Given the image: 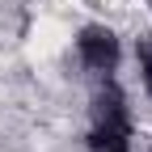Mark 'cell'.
Returning a JSON list of instances; mask_svg holds the SVG:
<instances>
[{
	"mask_svg": "<svg viewBox=\"0 0 152 152\" xmlns=\"http://www.w3.org/2000/svg\"><path fill=\"white\" fill-rule=\"evenodd\" d=\"M93 152H131V114H127V97L114 85H106L93 97V135H89Z\"/></svg>",
	"mask_w": 152,
	"mask_h": 152,
	"instance_id": "6da1fadb",
	"label": "cell"
},
{
	"mask_svg": "<svg viewBox=\"0 0 152 152\" xmlns=\"http://www.w3.org/2000/svg\"><path fill=\"white\" fill-rule=\"evenodd\" d=\"M76 51H80L85 68H93V72H114V64H118V38L106 26H85L76 38Z\"/></svg>",
	"mask_w": 152,
	"mask_h": 152,
	"instance_id": "7a4b0ae2",
	"label": "cell"
},
{
	"mask_svg": "<svg viewBox=\"0 0 152 152\" xmlns=\"http://www.w3.org/2000/svg\"><path fill=\"white\" fill-rule=\"evenodd\" d=\"M140 72H144V85H148V93H152V42L140 47Z\"/></svg>",
	"mask_w": 152,
	"mask_h": 152,
	"instance_id": "3957f363",
	"label": "cell"
}]
</instances>
